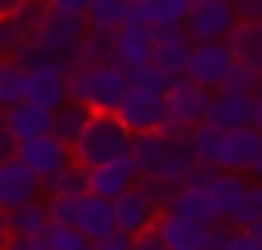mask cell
Instances as JSON below:
<instances>
[{"label":"cell","instance_id":"obj_1","mask_svg":"<svg viewBox=\"0 0 262 250\" xmlns=\"http://www.w3.org/2000/svg\"><path fill=\"white\" fill-rule=\"evenodd\" d=\"M131 160H135L139 176H151V180H164V184H180L196 164L184 131H139V135H131Z\"/></svg>","mask_w":262,"mask_h":250},{"label":"cell","instance_id":"obj_2","mask_svg":"<svg viewBox=\"0 0 262 250\" xmlns=\"http://www.w3.org/2000/svg\"><path fill=\"white\" fill-rule=\"evenodd\" d=\"M127 152H131V131L119 123L115 111H90L86 123H82V131L70 143V160L82 164V168L106 164V160L127 156Z\"/></svg>","mask_w":262,"mask_h":250},{"label":"cell","instance_id":"obj_3","mask_svg":"<svg viewBox=\"0 0 262 250\" xmlns=\"http://www.w3.org/2000/svg\"><path fill=\"white\" fill-rule=\"evenodd\" d=\"M127 90V74L115 61H86L66 74V98L82 102L86 111H115Z\"/></svg>","mask_w":262,"mask_h":250},{"label":"cell","instance_id":"obj_4","mask_svg":"<svg viewBox=\"0 0 262 250\" xmlns=\"http://www.w3.org/2000/svg\"><path fill=\"white\" fill-rule=\"evenodd\" d=\"M205 107H209V90L196 86L192 78H168L164 86V123L156 131H188L205 119Z\"/></svg>","mask_w":262,"mask_h":250},{"label":"cell","instance_id":"obj_5","mask_svg":"<svg viewBox=\"0 0 262 250\" xmlns=\"http://www.w3.org/2000/svg\"><path fill=\"white\" fill-rule=\"evenodd\" d=\"M233 25H237L233 0H192L184 20H180L188 41H225Z\"/></svg>","mask_w":262,"mask_h":250},{"label":"cell","instance_id":"obj_6","mask_svg":"<svg viewBox=\"0 0 262 250\" xmlns=\"http://www.w3.org/2000/svg\"><path fill=\"white\" fill-rule=\"evenodd\" d=\"M233 61H237V57H233L229 41H192L188 61H184V78H192V82L205 86V90H217V86L229 78Z\"/></svg>","mask_w":262,"mask_h":250},{"label":"cell","instance_id":"obj_7","mask_svg":"<svg viewBox=\"0 0 262 250\" xmlns=\"http://www.w3.org/2000/svg\"><path fill=\"white\" fill-rule=\"evenodd\" d=\"M115 115H119V123H123L131 135H139V131H156V127L164 123V90L127 82V90H123Z\"/></svg>","mask_w":262,"mask_h":250},{"label":"cell","instance_id":"obj_8","mask_svg":"<svg viewBox=\"0 0 262 250\" xmlns=\"http://www.w3.org/2000/svg\"><path fill=\"white\" fill-rule=\"evenodd\" d=\"M258 156H262V131H258V127L246 123V127L217 131L213 168H221V172H250Z\"/></svg>","mask_w":262,"mask_h":250},{"label":"cell","instance_id":"obj_9","mask_svg":"<svg viewBox=\"0 0 262 250\" xmlns=\"http://www.w3.org/2000/svg\"><path fill=\"white\" fill-rule=\"evenodd\" d=\"M16 160H20V164H25V168L45 184L57 168H66V164H70V148L45 131V135H33V139L16 143Z\"/></svg>","mask_w":262,"mask_h":250},{"label":"cell","instance_id":"obj_10","mask_svg":"<svg viewBox=\"0 0 262 250\" xmlns=\"http://www.w3.org/2000/svg\"><path fill=\"white\" fill-rule=\"evenodd\" d=\"M151 37H156V45H151V66H156L164 78H180V74H184V61H188V49H192L188 33H184L180 25H151Z\"/></svg>","mask_w":262,"mask_h":250},{"label":"cell","instance_id":"obj_11","mask_svg":"<svg viewBox=\"0 0 262 250\" xmlns=\"http://www.w3.org/2000/svg\"><path fill=\"white\" fill-rule=\"evenodd\" d=\"M20 98L41 107V111H57L66 102V74L53 66H29L20 70Z\"/></svg>","mask_w":262,"mask_h":250},{"label":"cell","instance_id":"obj_12","mask_svg":"<svg viewBox=\"0 0 262 250\" xmlns=\"http://www.w3.org/2000/svg\"><path fill=\"white\" fill-rule=\"evenodd\" d=\"M250 115H254V98L246 90L217 86V90H209V107H205V119L201 123H209L217 131H229V127H246Z\"/></svg>","mask_w":262,"mask_h":250},{"label":"cell","instance_id":"obj_13","mask_svg":"<svg viewBox=\"0 0 262 250\" xmlns=\"http://www.w3.org/2000/svg\"><path fill=\"white\" fill-rule=\"evenodd\" d=\"M135 176H139V172H135V160H131V152H127V156H115V160H106V164L86 168V193L115 201L123 189L135 184Z\"/></svg>","mask_w":262,"mask_h":250},{"label":"cell","instance_id":"obj_14","mask_svg":"<svg viewBox=\"0 0 262 250\" xmlns=\"http://www.w3.org/2000/svg\"><path fill=\"white\" fill-rule=\"evenodd\" d=\"M156 230H160L164 250H209V234H213V225L176 217V213H168V209L156 213Z\"/></svg>","mask_w":262,"mask_h":250},{"label":"cell","instance_id":"obj_15","mask_svg":"<svg viewBox=\"0 0 262 250\" xmlns=\"http://www.w3.org/2000/svg\"><path fill=\"white\" fill-rule=\"evenodd\" d=\"M33 197H41V180L12 152L8 160H0V209H16V205H25Z\"/></svg>","mask_w":262,"mask_h":250},{"label":"cell","instance_id":"obj_16","mask_svg":"<svg viewBox=\"0 0 262 250\" xmlns=\"http://www.w3.org/2000/svg\"><path fill=\"white\" fill-rule=\"evenodd\" d=\"M111 209H115V230H123V234H139V230H147L151 221H156V205L147 201V193L139 189V184H131V189H123L115 201H111Z\"/></svg>","mask_w":262,"mask_h":250},{"label":"cell","instance_id":"obj_17","mask_svg":"<svg viewBox=\"0 0 262 250\" xmlns=\"http://www.w3.org/2000/svg\"><path fill=\"white\" fill-rule=\"evenodd\" d=\"M151 45H156V37H151V25H119L115 29V66H123V70H131V66H147L151 61Z\"/></svg>","mask_w":262,"mask_h":250},{"label":"cell","instance_id":"obj_18","mask_svg":"<svg viewBox=\"0 0 262 250\" xmlns=\"http://www.w3.org/2000/svg\"><path fill=\"white\" fill-rule=\"evenodd\" d=\"M164 209L176 213V217L201 221V225H221V217L213 213V205H209V197H205V184H176V189L168 193Z\"/></svg>","mask_w":262,"mask_h":250},{"label":"cell","instance_id":"obj_19","mask_svg":"<svg viewBox=\"0 0 262 250\" xmlns=\"http://www.w3.org/2000/svg\"><path fill=\"white\" fill-rule=\"evenodd\" d=\"M41 16H45V0H20V4L0 20V53H8V49L20 45V41H29Z\"/></svg>","mask_w":262,"mask_h":250},{"label":"cell","instance_id":"obj_20","mask_svg":"<svg viewBox=\"0 0 262 250\" xmlns=\"http://www.w3.org/2000/svg\"><path fill=\"white\" fill-rule=\"evenodd\" d=\"M4 131H8L12 148L25 143V139H33V135H45L49 131V111H41V107H33V102L20 98V102L4 107Z\"/></svg>","mask_w":262,"mask_h":250},{"label":"cell","instance_id":"obj_21","mask_svg":"<svg viewBox=\"0 0 262 250\" xmlns=\"http://www.w3.org/2000/svg\"><path fill=\"white\" fill-rule=\"evenodd\" d=\"M246 176L242 172H221V168H213V176H209V184H205V197H209V205H213V213L221 217V225L229 221V213L237 209V201H242V193H246Z\"/></svg>","mask_w":262,"mask_h":250},{"label":"cell","instance_id":"obj_22","mask_svg":"<svg viewBox=\"0 0 262 250\" xmlns=\"http://www.w3.org/2000/svg\"><path fill=\"white\" fill-rule=\"evenodd\" d=\"M74 225H78L90 242H98L102 234L115 230V209H111V201H106V197H94V193H82V197H78Z\"/></svg>","mask_w":262,"mask_h":250},{"label":"cell","instance_id":"obj_23","mask_svg":"<svg viewBox=\"0 0 262 250\" xmlns=\"http://www.w3.org/2000/svg\"><path fill=\"white\" fill-rule=\"evenodd\" d=\"M225 41H229V49H233L237 61H250V66L262 70V20H254V16H237V25L229 29Z\"/></svg>","mask_w":262,"mask_h":250},{"label":"cell","instance_id":"obj_24","mask_svg":"<svg viewBox=\"0 0 262 250\" xmlns=\"http://www.w3.org/2000/svg\"><path fill=\"white\" fill-rule=\"evenodd\" d=\"M86 115H90V111H86L82 102H74V98H66V102H61L57 111H49V135H53V139H61V143L70 148V143H74V135L82 131V123H86Z\"/></svg>","mask_w":262,"mask_h":250},{"label":"cell","instance_id":"obj_25","mask_svg":"<svg viewBox=\"0 0 262 250\" xmlns=\"http://www.w3.org/2000/svg\"><path fill=\"white\" fill-rule=\"evenodd\" d=\"M8 230H12V234H29V238H33V234H45V230H49V209H45V201L33 197V201L8 209Z\"/></svg>","mask_w":262,"mask_h":250},{"label":"cell","instance_id":"obj_26","mask_svg":"<svg viewBox=\"0 0 262 250\" xmlns=\"http://www.w3.org/2000/svg\"><path fill=\"white\" fill-rule=\"evenodd\" d=\"M115 57V29H90L82 33L78 41V61L74 66H86V61H111Z\"/></svg>","mask_w":262,"mask_h":250},{"label":"cell","instance_id":"obj_27","mask_svg":"<svg viewBox=\"0 0 262 250\" xmlns=\"http://www.w3.org/2000/svg\"><path fill=\"white\" fill-rule=\"evenodd\" d=\"M123 16H127V0H90L82 12V20L90 29H119Z\"/></svg>","mask_w":262,"mask_h":250},{"label":"cell","instance_id":"obj_28","mask_svg":"<svg viewBox=\"0 0 262 250\" xmlns=\"http://www.w3.org/2000/svg\"><path fill=\"white\" fill-rule=\"evenodd\" d=\"M209 250H262V242L242 225H213Z\"/></svg>","mask_w":262,"mask_h":250},{"label":"cell","instance_id":"obj_29","mask_svg":"<svg viewBox=\"0 0 262 250\" xmlns=\"http://www.w3.org/2000/svg\"><path fill=\"white\" fill-rule=\"evenodd\" d=\"M41 189H49V193H66V197H78V193H86V168L82 164H66V168H57Z\"/></svg>","mask_w":262,"mask_h":250},{"label":"cell","instance_id":"obj_30","mask_svg":"<svg viewBox=\"0 0 262 250\" xmlns=\"http://www.w3.org/2000/svg\"><path fill=\"white\" fill-rule=\"evenodd\" d=\"M41 238H45V250H90V238H86L78 225H57V221H49V230H45Z\"/></svg>","mask_w":262,"mask_h":250},{"label":"cell","instance_id":"obj_31","mask_svg":"<svg viewBox=\"0 0 262 250\" xmlns=\"http://www.w3.org/2000/svg\"><path fill=\"white\" fill-rule=\"evenodd\" d=\"M262 217V180L258 184H246V193H242V201H237V209L229 213V221L225 225H250V221H258Z\"/></svg>","mask_w":262,"mask_h":250},{"label":"cell","instance_id":"obj_32","mask_svg":"<svg viewBox=\"0 0 262 250\" xmlns=\"http://www.w3.org/2000/svg\"><path fill=\"white\" fill-rule=\"evenodd\" d=\"M258 82H262V70H258V66H250V61H233V70H229V78H225L221 86L254 94V90H258Z\"/></svg>","mask_w":262,"mask_h":250},{"label":"cell","instance_id":"obj_33","mask_svg":"<svg viewBox=\"0 0 262 250\" xmlns=\"http://www.w3.org/2000/svg\"><path fill=\"white\" fill-rule=\"evenodd\" d=\"M82 197V193H78ZM78 197H66V193H49L45 209H49V221L57 225H74V213H78Z\"/></svg>","mask_w":262,"mask_h":250},{"label":"cell","instance_id":"obj_34","mask_svg":"<svg viewBox=\"0 0 262 250\" xmlns=\"http://www.w3.org/2000/svg\"><path fill=\"white\" fill-rule=\"evenodd\" d=\"M188 4L192 0H151V12H156L151 25H180L184 12H188Z\"/></svg>","mask_w":262,"mask_h":250},{"label":"cell","instance_id":"obj_35","mask_svg":"<svg viewBox=\"0 0 262 250\" xmlns=\"http://www.w3.org/2000/svg\"><path fill=\"white\" fill-rule=\"evenodd\" d=\"M127 74V82H135V86H151V90H164L168 86V78L147 61V66H131V70H123Z\"/></svg>","mask_w":262,"mask_h":250},{"label":"cell","instance_id":"obj_36","mask_svg":"<svg viewBox=\"0 0 262 250\" xmlns=\"http://www.w3.org/2000/svg\"><path fill=\"white\" fill-rule=\"evenodd\" d=\"M156 12H151V0H127V16L123 25H151Z\"/></svg>","mask_w":262,"mask_h":250},{"label":"cell","instance_id":"obj_37","mask_svg":"<svg viewBox=\"0 0 262 250\" xmlns=\"http://www.w3.org/2000/svg\"><path fill=\"white\" fill-rule=\"evenodd\" d=\"M131 246H135V250H164V242H160V230H156V221H151L147 230L131 234Z\"/></svg>","mask_w":262,"mask_h":250},{"label":"cell","instance_id":"obj_38","mask_svg":"<svg viewBox=\"0 0 262 250\" xmlns=\"http://www.w3.org/2000/svg\"><path fill=\"white\" fill-rule=\"evenodd\" d=\"M4 250H45V238H41V234H33V238H29V234H12V238L4 242Z\"/></svg>","mask_w":262,"mask_h":250},{"label":"cell","instance_id":"obj_39","mask_svg":"<svg viewBox=\"0 0 262 250\" xmlns=\"http://www.w3.org/2000/svg\"><path fill=\"white\" fill-rule=\"evenodd\" d=\"M86 4H90V0H45V8H53V12H74V16H82Z\"/></svg>","mask_w":262,"mask_h":250},{"label":"cell","instance_id":"obj_40","mask_svg":"<svg viewBox=\"0 0 262 250\" xmlns=\"http://www.w3.org/2000/svg\"><path fill=\"white\" fill-rule=\"evenodd\" d=\"M250 98H254V115H250V127H258V131H262V82H258V90H254Z\"/></svg>","mask_w":262,"mask_h":250},{"label":"cell","instance_id":"obj_41","mask_svg":"<svg viewBox=\"0 0 262 250\" xmlns=\"http://www.w3.org/2000/svg\"><path fill=\"white\" fill-rule=\"evenodd\" d=\"M16 148H12V139H8V131H4V123H0V160H8Z\"/></svg>","mask_w":262,"mask_h":250},{"label":"cell","instance_id":"obj_42","mask_svg":"<svg viewBox=\"0 0 262 250\" xmlns=\"http://www.w3.org/2000/svg\"><path fill=\"white\" fill-rule=\"evenodd\" d=\"M8 238H12V230H8V209H0V250H4Z\"/></svg>","mask_w":262,"mask_h":250},{"label":"cell","instance_id":"obj_43","mask_svg":"<svg viewBox=\"0 0 262 250\" xmlns=\"http://www.w3.org/2000/svg\"><path fill=\"white\" fill-rule=\"evenodd\" d=\"M16 4H20V0H0V20H4V16H8V12L16 8Z\"/></svg>","mask_w":262,"mask_h":250},{"label":"cell","instance_id":"obj_44","mask_svg":"<svg viewBox=\"0 0 262 250\" xmlns=\"http://www.w3.org/2000/svg\"><path fill=\"white\" fill-rule=\"evenodd\" d=\"M246 230H250V234H254V238H258V242H262V217H258V221H250V225H246Z\"/></svg>","mask_w":262,"mask_h":250}]
</instances>
